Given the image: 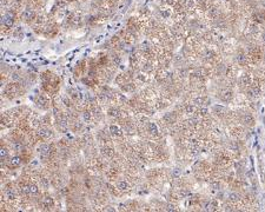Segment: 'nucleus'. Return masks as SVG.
Instances as JSON below:
<instances>
[{
    "instance_id": "1",
    "label": "nucleus",
    "mask_w": 265,
    "mask_h": 212,
    "mask_svg": "<svg viewBox=\"0 0 265 212\" xmlns=\"http://www.w3.org/2000/svg\"><path fill=\"white\" fill-rule=\"evenodd\" d=\"M14 18H16V14L13 12H7L4 17H3V25L6 27V28H11L14 24Z\"/></svg>"
},
{
    "instance_id": "2",
    "label": "nucleus",
    "mask_w": 265,
    "mask_h": 212,
    "mask_svg": "<svg viewBox=\"0 0 265 212\" xmlns=\"http://www.w3.org/2000/svg\"><path fill=\"white\" fill-rule=\"evenodd\" d=\"M177 119H178V113L177 112H170L163 117V121L166 125H173L174 123H177Z\"/></svg>"
},
{
    "instance_id": "3",
    "label": "nucleus",
    "mask_w": 265,
    "mask_h": 212,
    "mask_svg": "<svg viewBox=\"0 0 265 212\" xmlns=\"http://www.w3.org/2000/svg\"><path fill=\"white\" fill-rule=\"evenodd\" d=\"M213 113L216 116H218L219 118H224V117H228V110L226 107L222 106V105H216L213 107Z\"/></svg>"
},
{
    "instance_id": "4",
    "label": "nucleus",
    "mask_w": 265,
    "mask_h": 212,
    "mask_svg": "<svg viewBox=\"0 0 265 212\" xmlns=\"http://www.w3.org/2000/svg\"><path fill=\"white\" fill-rule=\"evenodd\" d=\"M240 120H242V123H243L244 125H246V126H249V127H251V126L254 125V118H253V116L250 114V113H244V114L242 116Z\"/></svg>"
},
{
    "instance_id": "5",
    "label": "nucleus",
    "mask_w": 265,
    "mask_h": 212,
    "mask_svg": "<svg viewBox=\"0 0 265 212\" xmlns=\"http://www.w3.org/2000/svg\"><path fill=\"white\" fill-rule=\"evenodd\" d=\"M219 98L222 99L223 101H225V103H229V101H231L233 99V93H232L231 90H223L222 92L219 93Z\"/></svg>"
},
{
    "instance_id": "6",
    "label": "nucleus",
    "mask_w": 265,
    "mask_h": 212,
    "mask_svg": "<svg viewBox=\"0 0 265 212\" xmlns=\"http://www.w3.org/2000/svg\"><path fill=\"white\" fill-rule=\"evenodd\" d=\"M252 77L250 75V74H243L242 77H240V79H239V82H240V85L242 86H244V87H250L251 85H252Z\"/></svg>"
},
{
    "instance_id": "7",
    "label": "nucleus",
    "mask_w": 265,
    "mask_h": 212,
    "mask_svg": "<svg viewBox=\"0 0 265 212\" xmlns=\"http://www.w3.org/2000/svg\"><path fill=\"white\" fill-rule=\"evenodd\" d=\"M38 152L41 154V157L46 158V157H49V154L51 152V146L49 144H42L38 147Z\"/></svg>"
},
{
    "instance_id": "8",
    "label": "nucleus",
    "mask_w": 265,
    "mask_h": 212,
    "mask_svg": "<svg viewBox=\"0 0 265 212\" xmlns=\"http://www.w3.org/2000/svg\"><path fill=\"white\" fill-rule=\"evenodd\" d=\"M147 132L151 136H153V137H158L159 136V129H158V126L154 123H149L147 124Z\"/></svg>"
},
{
    "instance_id": "9",
    "label": "nucleus",
    "mask_w": 265,
    "mask_h": 212,
    "mask_svg": "<svg viewBox=\"0 0 265 212\" xmlns=\"http://www.w3.org/2000/svg\"><path fill=\"white\" fill-rule=\"evenodd\" d=\"M236 61H237V64L240 65V66H246L247 63H249V57H247L246 54H244V53H239V54H237V57H236Z\"/></svg>"
},
{
    "instance_id": "10",
    "label": "nucleus",
    "mask_w": 265,
    "mask_h": 212,
    "mask_svg": "<svg viewBox=\"0 0 265 212\" xmlns=\"http://www.w3.org/2000/svg\"><path fill=\"white\" fill-rule=\"evenodd\" d=\"M195 105L196 106H206L207 105V103H210V99H207L206 97H203V96H199V97H197V98H195Z\"/></svg>"
},
{
    "instance_id": "11",
    "label": "nucleus",
    "mask_w": 265,
    "mask_h": 212,
    "mask_svg": "<svg viewBox=\"0 0 265 212\" xmlns=\"http://www.w3.org/2000/svg\"><path fill=\"white\" fill-rule=\"evenodd\" d=\"M253 20L258 24L265 23V12L264 11H259V12H254L253 13Z\"/></svg>"
},
{
    "instance_id": "12",
    "label": "nucleus",
    "mask_w": 265,
    "mask_h": 212,
    "mask_svg": "<svg viewBox=\"0 0 265 212\" xmlns=\"http://www.w3.org/2000/svg\"><path fill=\"white\" fill-rule=\"evenodd\" d=\"M117 187H118V190H120V191H128V190L131 189L130 184H128L126 180H119L118 184H117Z\"/></svg>"
},
{
    "instance_id": "13",
    "label": "nucleus",
    "mask_w": 265,
    "mask_h": 212,
    "mask_svg": "<svg viewBox=\"0 0 265 212\" xmlns=\"http://www.w3.org/2000/svg\"><path fill=\"white\" fill-rule=\"evenodd\" d=\"M183 108H184V112L187 113V114H193V113H196V111H197L196 105H193V104H185Z\"/></svg>"
},
{
    "instance_id": "14",
    "label": "nucleus",
    "mask_w": 265,
    "mask_h": 212,
    "mask_svg": "<svg viewBox=\"0 0 265 212\" xmlns=\"http://www.w3.org/2000/svg\"><path fill=\"white\" fill-rule=\"evenodd\" d=\"M110 132H111V135H113V136H121V135H123V131L119 129L117 125H111V126H110Z\"/></svg>"
},
{
    "instance_id": "15",
    "label": "nucleus",
    "mask_w": 265,
    "mask_h": 212,
    "mask_svg": "<svg viewBox=\"0 0 265 212\" xmlns=\"http://www.w3.org/2000/svg\"><path fill=\"white\" fill-rule=\"evenodd\" d=\"M34 18V12L32 11V10H25L24 11V13H23V19L24 20H31V19H33Z\"/></svg>"
},
{
    "instance_id": "16",
    "label": "nucleus",
    "mask_w": 265,
    "mask_h": 212,
    "mask_svg": "<svg viewBox=\"0 0 265 212\" xmlns=\"http://www.w3.org/2000/svg\"><path fill=\"white\" fill-rule=\"evenodd\" d=\"M38 135L41 137V138H49V137H52V132L50 130H46V129H41L38 131Z\"/></svg>"
},
{
    "instance_id": "17",
    "label": "nucleus",
    "mask_w": 265,
    "mask_h": 212,
    "mask_svg": "<svg viewBox=\"0 0 265 212\" xmlns=\"http://www.w3.org/2000/svg\"><path fill=\"white\" fill-rule=\"evenodd\" d=\"M109 114H110L111 117L119 118V117L121 116V112H120V111H119V108H117V107H111V108L109 110Z\"/></svg>"
},
{
    "instance_id": "18",
    "label": "nucleus",
    "mask_w": 265,
    "mask_h": 212,
    "mask_svg": "<svg viewBox=\"0 0 265 212\" xmlns=\"http://www.w3.org/2000/svg\"><path fill=\"white\" fill-rule=\"evenodd\" d=\"M10 164H11L12 167H18V166H20V164H21V158L16 156V157H13V158L10 160Z\"/></svg>"
},
{
    "instance_id": "19",
    "label": "nucleus",
    "mask_w": 265,
    "mask_h": 212,
    "mask_svg": "<svg viewBox=\"0 0 265 212\" xmlns=\"http://www.w3.org/2000/svg\"><path fill=\"white\" fill-rule=\"evenodd\" d=\"M196 112H197L198 116H200V117H207V116H209V110H207L205 106H200L199 108H197Z\"/></svg>"
},
{
    "instance_id": "20",
    "label": "nucleus",
    "mask_w": 265,
    "mask_h": 212,
    "mask_svg": "<svg viewBox=\"0 0 265 212\" xmlns=\"http://www.w3.org/2000/svg\"><path fill=\"white\" fill-rule=\"evenodd\" d=\"M229 200L231 201V203H238V201H240V196L238 194V193H230V196H229Z\"/></svg>"
},
{
    "instance_id": "21",
    "label": "nucleus",
    "mask_w": 265,
    "mask_h": 212,
    "mask_svg": "<svg viewBox=\"0 0 265 212\" xmlns=\"http://www.w3.org/2000/svg\"><path fill=\"white\" fill-rule=\"evenodd\" d=\"M168 104H167V101L165 100V99H159L158 101H157V104H156V106H157V108H159V110H161V108H164V107H166Z\"/></svg>"
},
{
    "instance_id": "22",
    "label": "nucleus",
    "mask_w": 265,
    "mask_h": 212,
    "mask_svg": "<svg viewBox=\"0 0 265 212\" xmlns=\"http://www.w3.org/2000/svg\"><path fill=\"white\" fill-rule=\"evenodd\" d=\"M143 70L145 71V72H151L152 70H153V66H152V63H146V64H144V66H143Z\"/></svg>"
},
{
    "instance_id": "23",
    "label": "nucleus",
    "mask_w": 265,
    "mask_h": 212,
    "mask_svg": "<svg viewBox=\"0 0 265 212\" xmlns=\"http://www.w3.org/2000/svg\"><path fill=\"white\" fill-rule=\"evenodd\" d=\"M42 201H44V204H45L46 206H52L53 205V200H52L51 197H45L42 199Z\"/></svg>"
},
{
    "instance_id": "24",
    "label": "nucleus",
    "mask_w": 265,
    "mask_h": 212,
    "mask_svg": "<svg viewBox=\"0 0 265 212\" xmlns=\"http://www.w3.org/2000/svg\"><path fill=\"white\" fill-rule=\"evenodd\" d=\"M45 104H47V99H46L45 97L40 96V97L38 98V105H40V106H45Z\"/></svg>"
},
{
    "instance_id": "25",
    "label": "nucleus",
    "mask_w": 265,
    "mask_h": 212,
    "mask_svg": "<svg viewBox=\"0 0 265 212\" xmlns=\"http://www.w3.org/2000/svg\"><path fill=\"white\" fill-rule=\"evenodd\" d=\"M30 186V193L31 194H37L38 193V186L37 185H34V184H31V185H28Z\"/></svg>"
},
{
    "instance_id": "26",
    "label": "nucleus",
    "mask_w": 265,
    "mask_h": 212,
    "mask_svg": "<svg viewBox=\"0 0 265 212\" xmlns=\"http://www.w3.org/2000/svg\"><path fill=\"white\" fill-rule=\"evenodd\" d=\"M180 173H182V170H179V168H174L173 172H172V177L177 179V178L180 177Z\"/></svg>"
},
{
    "instance_id": "27",
    "label": "nucleus",
    "mask_w": 265,
    "mask_h": 212,
    "mask_svg": "<svg viewBox=\"0 0 265 212\" xmlns=\"http://www.w3.org/2000/svg\"><path fill=\"white\" fill-rule=\"evenodd\" d=\"M7 154H8L7 149L1 147V150H0V156H1V158H6V157H7Z\"/></svg>"
},
{
    "instance_id": "28",
    "label": "nucleus",
    "mask_w": 265,
    "mask_h": 212,
    "mask_svg": "<svg viewBox=\"0 0 265 212\" xmlns=\"http://www.w3.org/2000/svg\"><path fill=\"white\" fill-rule=\"evenodd\" d=\"M7 196H8L10 199H14V198H16V192H14L13 190H8V191H7Z\"/></svg>"
},
{
    "instance_id": "29",
    "label": "nucleus",
    "mask_w": 265,
    "mask_h": 212,
    "mask_svg": "<svg viewBox=\"0 0 265 212\" xmlns=\"http://www.w3.org/2000/svg\"><path fill=\"white\" fill-rule=\"evenodd\" d=\"M211 187H212L213 190H219V187H220L219 182H213V183L211 184Z\"/></svg>"
},
{
    "instance_id": "30",
    "label": "nucleus",
    "mask_w": 265,
    "mask_h": 212,
    "mask_svg": "<svg viewBox=\"0 0 265 212\" xmlns=\"http://www.w3.org/2000/svg\"><path fill=\"white\" fill-rule=\"evenodd\" d=\"M84 119H85L86 121H88V120L91 119V114H90V112H88V111H85V112H84Z\"/></svg>"
},
{
    "instance_id": "31",
    "label": "nucleus",
    "mask_w": 265,
    "mask_h": 212,
    "mask_svg": "<svg viewBox=\"0 0 265 212\" xmlns=\"http://www.w3.org/2000/svg\"><path fill=\"white\" fill-rule=\"evenodd\" d=\"M175 207H177V206H175L174 204H168L167 207H166V210H167V211H175V210H177Z\"/></svg>"
},
{
    "instance_id": "32",
    "label": "nucleus",
    "mask_w": 265,
    "mask_h": 212,
    "mask_svg": "<svg viewBox=\"0 0 265 212\" xmlns=\"http://www.w3.org/2000/svg\"><path fill=\"white\" fill-rule=\"evenodd\" d=\"M113 60H114L117 64H119V61H120V59L118 58V56H114V57H113Z\"/></svg>"
},
{
    "instance_id": "33",
    "label": "nucleus",
    "mask_w": 265,
    "mask_h": 212,
    "mask_svg": "<svg viewBox=\"0 0 265 212\" xmlns=\"http://www.w3.org/2000/svg\"><path fill=\"white\" fill-rule=\"evenodd\" d=\"M261 41H263L264 44H265V32H264V33L261 34Z\"/></svg>"
},
{
    "instance_id": "34",
    "label": "nucleus",
    "mask_w": 265,
    "mask_h": 212,
    "mask_svg": "<svg viewBox=\"0 0 265 212\" xmlns=\"http://www.w3.org/2000/svg\"><path fill=\"white\" fill-rule=\"evenodd\" d=\"M167 3L171 4V5H173V4H175V0H167Z\"/></svg>"
},
{
    "instance_id": "35",
    "label": "nucleus",
    "mask_w": 265,
    "mask_h": 212,
    "mask_svg": "<svg viewBox=\"0 0 265 212\" xmlns=\"http://www.w3.org/2000/svg\"><path fill=\"white\" fill-rule=\"evenodd\" d=\"M263 58H264V61H265V54H264V57H263Z\"/></svg>"
},
{
    "instance_id": "36",
    "label": "nucleus",
    "mask_w": 265,
    "mask_h": 212,
    "mask_svg": "<svg viewBox=\"0 0 265 212\" xmlns=\"http://www.w3.org/2000/svg\"><path fill=\"white\" fill-rule=\"evenodd\" d=\"M244 1H250V0H244Z\"/></svg>"
}]
</instances>
